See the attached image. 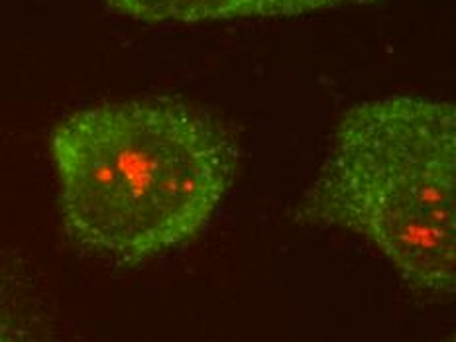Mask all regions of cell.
I'll return each mask as SVG.
<instances>
[{
	"instance_id": "3",
	"label": "cell",
	"mask_w": 456,
	"mask_h": 342,
	"mask_svg": "<svg viewBox=\"0 0 456 342\" xmlns=\"http://www.w3.org/2000/svg\"><path fill=\"white\" fill-rule=\"evenodd\" d=\"M110 11L144 24H205L291 18L342 8L382 4L386 0H101Z\"/></svg>"
},
{
	"instance_id": "2",
	"label": "cell",
	"mask_w": 456,
	"mask_h": 342,
	"mask_svg": "<svg viewBox=\"0 0 456 342\" xmlns=\"http://www.w3.org/2000/svg\"><path fill=\"white\" fill-rule=\"evenodd\" d=\"M297 218L368 240L423 296H456V101L389 94L350 107Z\"/></svg>"
},
{
	"instance_id": "5",
	"label": "cell",
	"mask_w": 456,
	"mask_h": 342,
	"mask_svg": "<svg viewBox=\"0 0 456 342\" xmlns=\"http://www.w3.org/2000/svg\"><path fill=\"white\" fill-rule=\"evenodd\" d=\"M446 342H456V335H454L452 338H449V340H446Z\"/></svg>"
},
{
	"instance_id": "1",
	"label": "cell",
	"mask_w": 456,
	"mask_h": 342,
	"mask_svg": "<svg viewBox=\"0 0 456 342\" xmlns=\"http://www.w3.org/2000/svg\"><path fill=\"white\" fill-rule=\"evenodd\" d=\"M50 151L65 231L81 248L128 264L195 239L240 161L221 118L169 97L75 110L53 126Z\"/></svg>"
},
{
	"instance_id": "4",
	"label": "cell",
	"mask_w": 456,
	"mask_h": 342,
	"mask_svg": "<svg viewBox=\"0 0 456 342\" xmlns=\"http://www.w3.org/2000/svg\"><path fill=\"white\" fill-rule=\"evenodd\" d=\"M0 342H34L30 330L3 288H0Z\"/></svg>"
}]
</instances>
